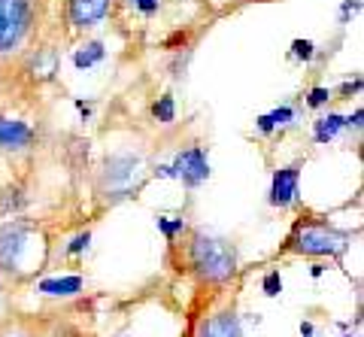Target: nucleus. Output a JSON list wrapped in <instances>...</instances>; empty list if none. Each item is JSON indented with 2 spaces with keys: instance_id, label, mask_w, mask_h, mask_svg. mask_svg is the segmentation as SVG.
Wrapping results in <instances>:
<instances>
[{
  "instance_id": "obj_8",
  "label": "nucleus",
  "mask_w": 364,
  "mask_h": 337,
  "mask_svg": "<svg viewBox=\"0 0 364 337\" xmlns=\"http://www.w3.org/2000/svg\"><path fill=\"white\" fill-rule=\"evenodd\" d=\"M109 4L112 0H67V21L79 31L95 28L107 18Z\"/></svg>"
},
{
  "instance_id": "obj_1",
  "label": "nucleus",
  "mask_w": 364,
  "mask_h": 337,
  "mask_svg": "<svg viewBox=\"0 0 364 337\" xmlns=\"http://www.w3.org/2000/svg\"><path fill=\"white\" fill-rule=\"evenodd\" d=\"M188 262L195 267V274L203 283H228L237 274V252L231 243L219 237H210L203 231L191 234L188 243Z\"/></svg>"
},
{
  "instance_id": "obj_20",
  "label": "nucleus",
  "mask_w": 364,
  "mask_h": 337,
  "mask_svg": "<svg viewBox=\"0 0 364 337\" xmlns=\"http://www.w3.org/2000/svg\"><path fill=\"white\" fill-rule=\"evenodd\" d=\"M131 6L143 16H155L158 9H161V0H131Z\"/></svg>"
},
{
  "instance_id": "obj_2",
  "label": "nucleus",
  "mask_w": 364,
  "mask_h": 337,
  "mask_svg": "<svg viewBox=\"0 0 364 337\" xmlns=\"http://www.w3.org/2000/svg\"><path fill=\"white\" fill-rule=\"evenodd\" d=\"M286 250L310 258H340L349 250V234L328 222H301L291 231Z\"/></svg>"
},
{
  "instance_id": "obj_24",
  "label": "nucleus",
  "mask_w": 364,
  "mask_h": 337,
  "mask_svg": "<svg viewBox=\"0 0 364 337\" xmlns=\"http://www.w3.org/2000/svg\"><path fill=\"white\" fill-rule=\"evenodd\" d=\"M240 337H243V334H240Z\"/></svg>"
},
{
  "instance_id": "obj_15",
  "label": "nucleus",
  "mask_w": 364,
  "mask_h": 337,
  "mask_svg": "<svg viewBox=\"0 0 364 337\" xmlns=\"http://www.w3.org/2000/svg\"><path fill=\"white\" fill-rule=\"evenodd\" d=\"M152 112H155V119L161 122V125H170V122L176 119V104H173V97H170V95L158 97L155 107H152Z\"/></svg>"
},
{
  "instance_id": "obj_5",
  "label": "nucleus",
  "mask_w": 364,
  "mask_h": 337,
  "mask_svg": "<svg viewBox=\"0 0 364 337\" xmlns=\"http://www.w3.org/2000/svg\"><path fill=\"white\" fill-rule=\"evenodd\" d=\"M25 246H28V225H21V222L4 225L0 228V267L4 271H16Z\"/></svg>"
},
{
  "instance_id": "obj_18",
  "label": "nucleus",
  "mask_w": 364,
  "mask_h": 337,
  "mask_svg": "<svg viewBox=\"0 0 364 337\" xmlns=\"http://www.w3.org/2000/svg\"><path fill=\"white\" fill-rule=\"evenodd\" d=\"M261 289H264L267 298H277L279 291H282V277H279V271L264 274V279H261Z\"/></svg>"
},
{
  "instance_id": "obj_16",
  "label": "nucleus",
  "mask_w": 364,
  "mask_h": 337,
  "mask_svg": "<svg viewBox=\"0 0 364 337\" xmlns=\"http://www.w3.org/2000/svg\"><path fill=\"white\" fill-rule=\"evenodd\" d=\"M155 225H158V231H161L167 240H176V234L186 231V222H182V219H170V216H158Z\"/></svg>"
},
{
  "instance_id": "obj_9",
  "label": "nucleus",
  "mask_w": 364,
  "mask_h": 337,
  "mask_svg": "<svg viewBox=\"0 0 364 337\" xmlns=\"http://www.w3.org/2000/svg\"><path fill=\"white\" fill-rule=\"evenodd\" d=\"M33 143V128L21 119L0 116V149H28Z\"/></svg>"
},
{
  "instance_id": "obj_7",
  "label": "nucleus",
  "mask_w": 364,
  "mask_h": 337,
  "mask_svg": "<svg viewBox=\"0 0 364 337\" xmlns=\"http://www.w3.org/2000/svg\"><path fill=\"white\" fill-rule=\"evenodd\" d=\"M136 171H140V159L136 155H112L107 159V167H104V179L109 186V192H128L131 183L136 179Z\"/></svg>"
},
{
  "instance_id": "obj_23",
  "label": "nucleus",
  "mask_w": 364,
  "mask_h": 337,
  "mask_svg": "<svg viewBox=\"0 0 364 337\" xmlns=\"http://www.w3.org/2000/svg\"><path fill=\"white\" fill-rule=\"evenodd\" d=\"M316 334V325L313 322H301V337H313Z\"/></svg>"
},
{
  "instance_id": "obj_3",
  "label": "nucleus",
  "mask_w": 364,
  "mask_h": 337,
  "mask_svg": "<svg viewBox=\"0 0 364 337\" xmlns=\"http://www.w3.org/2000/svg\"><path fill=\"white\" fill-rule=\"evenodd\" d=\"M31 0H0V52L18 49L31 31Z\"/></svg>"
},
{
  "instance_id": "obj_6",
  "label": "nucleus",
  "mask_w": 364,
  "mask_h": 337,
  "mask_svg": "<svg viewBox=\"0 0 364 337\" xmlns=\"http://www.w3.org/2000/svg\"><path fill=\"white\" fill-rule=\"evenodd\" d=\"M298 188H301V164L279 167L270 179V204L279 210L291 207L294 198H298Z\"/></svg>"
},
{
  "instance_id": "obj_12",
  "label": "nucleus",
  "mask_w": 364,
  "mask_h": 337,
  "mask_svg": "<svg viewBox=\"0 0 364 337\" xmlns=\"http://www.w3.org/2000/svg\"><path fill=\"white\" fill-rule=\"evenodd\" d=\"M294 116H298V109L286 104V107H277V109H270V112H261V116L255 119V125H258L261 134H273L277 128L291 125Z\"/></svg>"
},
{
  "instance_id": "obj_11",
  "label": "nucleus",
  "mask_w": 364,
  "mask_h": 337,
  "mask_svg": "<svg viewBox=\"0 0 364 337\" xmlns=\"http://www.w3.org/2000/svg\"><path fill=\"white\" fill-rule=\"evenodd\" d=\"M85 286L82 277H52V279H43V283L37 286V291H43V295H52V298H73L79 295Z\"/></svg>"
},
{
  "instance_id": "obj_21",
  "label": "nucleus",
  "mask_w": 364,
  "mask_h": 337,
  "mask_svg": "<svg viewBox=\"0 0 364 337\" xmlns=\"http://www.w3.org/2000/svg\"><path fill=\"white\" fill-rule=\"evenodd\" d=\"M88 243H91V234L82 231V234H76V237L70 240V246H67V252L70 255H79V252H85L88 250Z\"/></svg>"
},
{
  "instance_id": "obj_22",
  "label": "nucleus",
  "mask_w": 364,
  "mask_h": 337,
  "mask_svg": "<svg viewBox=\"0 0 364 337\" xmlns=\"http://www.w3.org/2000/svg\"><path fill=\"white\" fill-rule=\"evenodd\" d=\"M361 119H364V109L358 107V109L352 112L349 119H343V125H346V128H355V131H361Z\"/></svg>"
},
{
  "instance_id": "obj_13",
  "label": "nucleus",
  "mask_w": 364,
  "mask_h": 337,
  "mask_svg": "<svg viewBox=\"0 0 364 337\" xmlns=\"http://www.w3.org/2000/svg\"><path fill=\"white\" fill-rule=\"evenodd\" d=\"M346 125H343V116H337V112H328V116H322V119H316V125H313V140L316 143H331V140H337V134L343 131Z\"/></svg>"
},
{
  "instance_id": "obj_10",
  "label": "nucleus",
  "mask_w": 364,
  "mask_h": 337,
  "mask_svg": "<svg viewBox=\"0 0 364 337\" xmlns=\"http://www.w3.org/2000/svg\"><path fill=\"white\" fill-rule=\"evenodd\" d=\"M198 337H240V319H237L234 310L215 313V316L203 319Z\"/></svg>"
},
{
  "instance_id": "obj_4",
  "label": "nucleus",
  "mask_w": 364,
  "mask_h": 337,
  "mask_svg": "<svg viewBox=\"0 0 364 337\" xmlns=\"http://www.w3.org/2000/svg\"><path fill=\"white\" fill-rule=\"evenodd\" d=\"M170 171H173V179H182L188 188H198L210 179V161L200 146H188V149H182L173 159Z\"/></svg>"
},
{
  "instance_id": "obj_14",
  "label": "nucleus",
  "mask_w": 364,
  "mask_h": 337,
  "mask_svg": "<svg viewBox=\"0 0 364 337\" xmlns=\"http://www.w3.org/2000/svg\"><path fill=\"white\" fill-rule=\"evenodd\" d=\"M104 55H107V49H104V43H85L82 49H76V55H73V64L79 67V70H88V67H95V64H100L104 61Z\"/></svg>"
},
{
  "instance_id": "obj_19",
  "label": "nucleus",
  "mask_w": 364,
  "mask_h": 337,
  "mask_svg": "<svg viewBox=\"0 0 364 337\" xmlns=\"http://www.w3.org/2000/svg\"><path fill=\"white\" fill-rule=\"evenodd\" d=\"M291 49H294V58H301V61H310L313 55H316V46H313L310 40H294Z\"/></svg>"
},
{
  "instance_id": "obj_17",
  "label": "nucleus",
  "mask_w": 364,
  "mask_h": 337,
  "mask_svg": "<svg viewBox=\"0 0 364 337\" xmlns=\"http://www.w3.org/2000/svg\"><path fill=\"white\" fill-rule=\"evenodd\" d=\"M334 97V92L331 88H325V85H316V88H310V95H306V107L310 109H318V107H325L328 100Z\"/></svg>"
}]
</instances>
